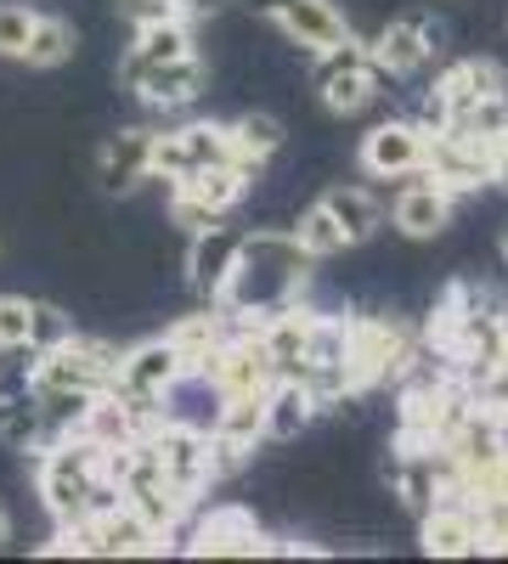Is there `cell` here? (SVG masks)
Instances as JSON below:
<instances>
[{
    "label": "cell",
    "mask_w": 508,
    "mask_h": 564,
    "mask_svg": "<svg viewBox=\"0 0 508 564\" xmlns=\"http://www.w3.org/2000/svg\"><path fill=\"white\" fill-rule=\"evenodd\" d=\"M305 276H311V254L300 249L294 231H244V254L215 305L233 322L255 327L260 316L294 305L305 294Z\"/></svg>",
    "instance_id": "cell-1"
},
{
    "label": "cell",
    "mask_w": 508,
    "mask_h": 564,
    "mask_svg": "<svg viewBox=\"0 0 508 564\" xmlns=\"http://www.w3.org/2000/svg\"><path fill=\"white\" fill-rule=\"evenodd\" d=\"M108 475L102 468V446H90L85 435H57L40 452V502L57 525H79L90 513V491Z\"/></svg>",
    "instance_id": "cell-2"
},
{
    "label": "cell",
    "mask_w": 508,
    "mask_h": 564,
    "mask_svg": "<svg viewBox=\"0 0 508 564\" xmlns=\"http://www.w3.org/2000/svg\"><path fill=\"white\" fill-rule=\"evenodd\" d=\"M215 164H249L238 153V135L233 124H215V119H193L181 130H164L153 141V175L159 181H181V175H198V170H215ZM260 170V164H249Z\"/></svg>",
    "instance_id": "cell-3"
},
{
    "label": "cell",
    "mask_w": 508,
    "mask_h": 564,
    "mask_svg": "<svg viewBox=\"0 0 508 564\" xmlns=\"http://www.w3.org/2000/svg\"><path fill=\"white\" fill-rule=\"evenodd\" d=\"M311 79H316V90H322V108L328 113H339V119H350V113H361L367 102L379 97V68H374V52H367L361 40H339V45H328V52H316V68H311Z\"/></svg>",
    "instance_id": "cell-4"
},
{
    "label": "cell",
    "mask_w": 508,
    "mask_h": 564,
    "mask_svg": "<svg viewBox=\"0 0 508 564\" xmlns=\"http://www.w3.org/2000/svg\"><path fill=\"white\" fill-rule=\"evenodd\" d=\"M114 361L119 350H108L102 339H79L68 334L63 345L52 350H34V367H29V390H108L114 384Z\"/></svg>",
    "instance_id": "cell-5"
},
{
    "label": "cell",
    "mask_w": 508,
    "mask_h": 564,
    "mask_svg": "<svg viewBox=\"0 0 508 564\" xmlns=\"http://www.w3.org/2000/svg\"><path fill=\"white\" fill-rule=\"evenodd\" d=\"M255 175H260V170H249V164H215V170H198V175L170 181V220L187 226V231L220 220L226 209L249 193Z\"/></svg>",
    "instance_id": "cell-6"
},
{
    "label": "cell",
    "mask_w": 508,
    "mask_h": 564,
    "mask_svg": "<svg viewBox=\"0 0 508 564\" xmlns=\"http://www.w3.org/2000/svg\"><path fill=\"white\" fill-rule=\"evenodd\" d=\"M142 441L153 446L159 468H164V475H170L181 491H187V497H198L204 486H215V475H209V430H204V423L159 417Z\"/></svg>",
    "instance_id": "cell-7"
},
{
    "label": "cell",
    "mask_w": 508,
    "mask_h": 564,
    "mask_svg": "<svg viewBox=\"0 0 508 564\" xmlns=\"http://www.w3.org/2000/svg\"><path fill=\"white\" fill-rule=\"evenodd\" d=\"M181 379H193V372H187V361H181V350L164 334V339H148V345L125 350L114 361V384L108 390L125 395V401H164Z\"/></svg>",
    "instance_id": "cell-8"
},
{
    "label": "cell",
    "mask_w": 508,
    "mask_h": 564,
    "mask_svg": "<svg viewBox=\"0 0 508 564\" xmlns=\"http://www.w3.org/2000/svg\"><path fill=\"white\" fill-rule=\"evenodd\" d=\"M430 164V130L419 119H385L361 135V170L379 181H401L419 175Z\"/></svg>",
    "instance_id": "cell-9"
},
{
    "label": "cell",
    "mask_w": 508,
    "mask_h": 564,
    "mask_svg": "<svg viewBox=\"0 0 508 564\" xmlns=\"http://www.w3.org/2000/svg\"><path fill=\"white\" fill-rule=\"evenodd\" d=\"M119 79L136 90V102L153 108V113H175L187 108L198 90H204V63L193 57H175V63H148V68H119Z\"/></svg>",
    "instance_id": "cell-10"
},
{
    "label": "cell",
    "mask_w": 508,
    "mask_h": 564,
    "mask_svg": "<svg viewBox=\"0 0 508 564\" xmlns=\"http://www.w3.org/2000/svg\"><path fill=\"white\" fill-rule=\"evenodd\" d=\"M153 141H159V130H148V124H125L119 135L102 141V153H97V186H102L108 198H125L142 181H153Z\"/></svg>",
    "instance_id": "cell-11"
},
{
    "label": "cell",
    "mask_w": 508,
    "mask_h": 564,
    "mask_svg": "<svg viewBox=\"0 0 508 564\" xmlns=\"http://www.w3.org/2000/svg\"><path fill=\"white\" fill-rule=\"evenodd\" d=\"M238 254H244V231L220 226V220L198 226V231H193V243H187V282H193V294L215 305V300H220V289L233 282Z\"/></svg>",
    "instance_id": "cell-12"
},
{
    "label": "cell",
    "mask_w": 508,
    "mask_h": 564,
    "mask_svg": "<svg viewBox=\"0 0 508 564\" xmlns=\"http://www.w3.org/2000/svg\"><path fill=\"white\" fill-rule=\"evenodd\" d=\"M187 553L193 558H255V553H271V542L244 508H209L187 536Z\"/></svg>",
    "instance_id": "cell-13"
},
{
    "label": "cell",
    "mask_w": 508,
    "mask_h": 564,
    "mask_svg": "<svg viewBox=\"0 0 508 564\" xmlns=\"http://www.w3.org/2000/svg\"><path fill=\"white\" fill-rule=\"evenodd\" d=\"M435 45H441V29L424 23V18H396L385 23L374 40H367V52H374V68L390 74V79H407V74H419L430 57H435Z\"/></svg>",
    "instance_id": "cell-14"
},
{
    "label": "cell",
    "mask_w": 508,
    "mask_h": 564,
    "mask_svg": "<svg viewBox=\"0 0 508 564\" xmlns=\"http://www.w3.org/2000/svg\"><path fill=\"white\" fill-rule=\"evenodd\" d=\"M446 226H452V193L419 170V181H407L396 193V231L401 238H441Z\"/></svg>",
    "instance_id": "cell-15"
},
{
    "label": "cell",
    "mask_w": 508,
    "mask_h": 564,
    "mask_svg": "<svg viewBox=\"0 0 508 564\" xmlns=\"http://www.w3.org/2000/svg\"><path fill=\"white\" fill-rule=\"evenodd\" d=\"M419 536H424V553L435 558H464V553H480V520L469 502H435L430 513H419Z\"/></svg>",
    "instance_id": "cell-16"
},
{
    "label": "cell",
    "mask_w": 508,
    "mask_h": 564,
    "mask_svg": "<svg viewBox=\"0 0 508 564\" xmlns=\"http://www.w3.org/2000/svg\"><path fill=\"white\" fill-rule=\"evenodd\" d=\"M277 29H283L294 45H305L311 57L328 52V45H339L350 34V23H345V12L334 7V0H289L283 18H277Z\"/></svg>",
    "instance_id": "cell-17"
},
{
    "label": "cell",
    "mask_w": 508,
    "mask_h": 564,
    "mask_svg": "<svg viewBox=\"0 0 508 564\" xmlns=\"http://www.w3.org/2000/svg\"><path fill=\"white\" fill-rule=\"evenodd\" d=\"M175 57H193V18H148L136 23L130 57L119 68H148V63H175Z\"/></svg>",
    "instance_id": "cell-18"
},
{
    "label": "cell",
    "mask_w": 508,
    "mask_h": 564,
    "mask_svg": "<svg viewBox=\"0 0 508 564\" xmlns=\"http://www.w3.org/2000/svg\"><path fill=\"white\" fill-rule=\"evenodd\" d=\"M316 395L300 384V379H277L266 390V441H300L316 417Z\"/></svg>",
    "instance_id": "cell-19"
},
{
    "label": "cell",
    "mask_w": 508,
    "mask_h": 564,
    "mask_svg": "<svg viewBox=\"0 0 508 564\" xmlns=\"http://www.w3.org/2000/svg\"><path fill=\"white\" fill-rule=\"evenodd\" d=\"M233 334V316H226L220 305H209V311H198V316H181L175 327H170V345L181 350V361H187V372H198L204 361H209V350Z\"/></svg>",
    "instance_id": "cell-20"
},
{
    "label": "cell",
    "mask_w": 508,
    "mask_h": 564,
    "mask_svg": "<svg viewBox=\"0 0 508 564\" xmlns=\"http://www.w3.org/2000/svg\"><path fill=\"white\" fill-rule=\"evenodd\" d=\"M322 209L339 220V231H345L350 249L374 238L379 220H385V209L374 204V193H361V186H334V193H322Z\"/></svg>",
    "instance_id": "cell-21"
},
{
    "label": "cell",
    "mask_w": 508,
    "mask_h": 564,
    "mask_svg": "<svg viewBox=\"0 0 508 564\" xmlns=\"http://www.w3.org/2000/svg\"><path fill=\"white\" fill-rule=\"evenodd\" d=\"M45 435H52V423H45V412H40V401L23 390L18 401H7L0 395V441L7 446H18V452H34ZM57 441V435H52Z\"/></svg>",
    "instance_id": "cell-22"
},
{
    "label": "cell",
    "mask_w": 508,
    "mask_h": 564,
    "mask_svg": "<svg viewBox=\"0 0 508 564\" xmlns=\"http://www.w3.org/2000/svg\"><path fill=\"white\" fill-rule=\"evenodd\" d=\"M68 57H74V29H68L63 18H45V12H40L23 63H29V68H63Z\"/></svg>",
    "instance_id": "cell-23"
},
{
    "label": "cell",
    "mask_w": 508,
    "mask_h": 564,
    "mask_svg": "<svg viewBox=\"0 0 508 564\" xmlns=\"http://www.w3.org/2000/svg\"><path fill=\"white\" fill-rule=\"evenodd\" d=\"M294 238H300V249L311 254V260H334V254H345L350 243H345V231H339V220L322 209V204H311L305 215H300V226H294Z\"/></svg>",
    "instance_id": "cell-24"
},
{
    "label": "cell",
    "mask_w": 508,
    "mask_h": 564,
    "mask_svg": "<svg viewBox=\"0 0 508 564\" xmlns=\"http://www.w3.org/2000/svg\"><path fill=\"white\" fill-rule=\"evenodd\" d=\"M233 135H238V153L249 164H266L277 148H283V119L277 113H244V119H233Z\"/></svg>",
    "instance_id": "cell-25"
},
{
    "label": "cell",
    "mask_w": 508,
    "mask_h": 564,
    "mask_svg": "<svg viewBox=\"0 0 508 564\" xmlns=\"http://www.w3.org/2000/svg\"><path fill=\"white\" fill-rule=\"evenodd\" d=\"M34 23H40L34 7H23V0H0V57H18V63H23Z\"/></svg>",
    "instance_id": "cell-26"
},
{
    "label": "cell",
    "mask_w": 508,
    "mask_h": 564,
    "mask_svg": "<svg viewBox=\"0 0 508 564\" xmlns=\"http://www.w3.org/2000/svg\"><path fill=\"white\" fill-rule=\"evenodd\" d=\"M29 327H34V300L0 294V350H23L29 345Z\"/></svg>",
    "instance_id": "cell-27"
},
{
    "label": "cell",
    "mask_w": 508,
    "mask_h": 564,
    "mask_svg": "<svg viewBox=\"0 0 508 564\" xmlns=\"http://www.w3.org/2000/svg\"><path fill=\"white\" fill-rule=\"evenodd\" d=\"M220 7V0H125V12L136 23H148V18H209Z\"/></svg>",
    "instance_id": "cell-28"
},
{
    "label": "cell",
    "mask_w": 508,
    "mask_h": 564,
    "mask_svg": "<svg viewBox=\"0 0 508 564\" xmlns=\"http://www.w3.org/2000/svg\"><path fill=\"white\" fill-rule=\"evenodd\" d=\"M74 334V322L57 311V305H40L34 300V327H29V350H52V345H63Z\"/></svg>",
    "instance_id": "cell-29"
},
{
    "label": "cell",
    "mask_w": 508,
    "mask_h": 564,
    "mask_svg": "<svg viewBox=\"0 0 508 564\" xmlns=\"http://www.w3.org/2000/svg\"><path fill=\"white\" fill-rule=\"evenodd\" d=\"M491 181H502V186H508V124L491 135Z\"/></svg>",
    "instance_id": "cell-30"
},
{
    "label": "cell",
    "mask_w": 508,
    "mask_h": 564,
    "mask_svg": "<svg viewBox=\"0 0 508 564\" xmlns=\"http://www.w3.org/2000/svg\"><path fill=\"white\" fill-rule=\"evenodd\" d=\"M244 7H249L255 18H271V23H277V18H283V7H289V0H244Z\"/></svg>",
    "instance_id": "cell-31"
},
{
    "label": "cell",
    "mask_w": 508,
    "mask_h": 564,
    "mask_svg": "<svg viewBox=\"0 0 508 564\" xmlns=\"http://www.w3.org/2000/svg\"><path fill=\"white\" fill-rule=\"evenodd\" d=\"M7 542H12V513L0 508V547H7Z\"/></svg>",
    "instance_id": "cell-32"
},
{
    "label": "cell",
    "mask_w": 508,
    "mask_h": 564,
    "mask_svg": "<svg viewBox=\"0 0 508 564\" xmlns=\"http://www.w3.org/2000/svg\"><path fill=\"white\" fill-rule=\"evenodd\" d=\"M502 265H508V231H502Z\"/></svg>",
    "instance_id": "cell-33"
},
{
    "label": "cell",
    "mask_w": 508,
    "mask_h": 564,
    "mask_svg": "<svg viewBox=\"0 0 508 564\" xmlns=\"http://www.w3.org/2000/svg\"><path fill=\"white\" fill-rule=\"evenodd\" d=\"M502 553H508V547H502Z\"/></svg>",
    "instance_id": "cell-34"
}]
</instances>
